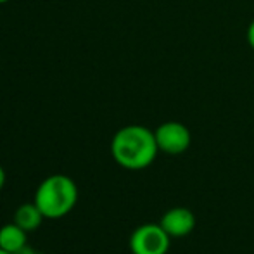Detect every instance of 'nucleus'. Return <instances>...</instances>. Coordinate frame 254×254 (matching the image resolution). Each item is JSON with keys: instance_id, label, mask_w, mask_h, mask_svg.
<instances>
[{"instance_id": "6e6552de", "label": "nucleus", "mask_w": 254, "mask_h": 254, "mask_svg": "<svg viewBox=\"0 0 254 254\" xmlns=\"http://www.w3.org/2000/svg\"><path fill=\"white\" fill-rule=\"evenodd\" d=\"M246 40H248V45L254 51V19L249 23L248 31H246Z\"/></svg>"}, {"instance_id": "0eeeda50", "label": "nucleus", "mask_w": 254, "mask_h": 254, "mask_svg": "<svg viewBox=\"0 0 254 254\" xmlns=\"http://www.w3.org/2000/svg\"><path fill=\"white\" fill-rule=\"evenodd\" d=\"M44 220L45 216L42 214V211L38 209V206L35 202L21 204L16 209V213H14V223H17L26 232H35Z\"/></svg>"}, {"instance_id": "423d86ee", "label": "nucleus", "mask_w": 254, "mask_h": 254, "mask_svg": "<svg viewBox=\"0 0 254 254\" xmlns=\"http://www.w3.org/2000/svg\"><path fill=\"white\" fill-rule=\"evenodd\" d=\"M28 246V232L23 230L17 223H5L0 227V249L17 254Z\"/></svg>"}, {"instance_id": "f257e3e1", "label": "nucleus", "mask_w": 254, "mask_h": 254, "mask_svg": "<svg viewBox=\"0 0 254 254\" xmlns=\"http://www.w3.org/2000/svg\"><path fill=\"white\" fill-rule=\"evenodd\" d=\"M157 154L159 147L156 135L142 125H128L120 128L111 140V156L125 170H145L156 161Z\"/></svg>"}, {"instance_id": "9d476101", "label": "nucleus", "mask_w": 254, "mask_h": 254, "mask_svg": "<svg viewBox=\"0 0 254 254\" xmlns=\"http://www.w3.org/2000/svg\"><path fill=\"white\" fill-rule=\"evenodd\" d=\"M3 185H5V171H3V168L0 166V190L3 189Z\"/></svg>"}, {"instance_id": "9b49d317", "label": "nucleus", "mask_w": 254, "mask_h": 254, "mask_svg": "<svg viewBox=\"0 0 254 254\" xmlns=\"http://www.w3.org/2000/svg\"><path fill=\"white\" fill-rule=\"evenodd\" d=\"M0 254H10V253H7V251H3V249H0Z\"/></svg>"}, {"instance_id": "f8f14e48", "label": "nucleus", "mask_w": 254, "mask_h": 254, "mask_svg": "<svg viewBox=\"0 0 254 254\" xmlns=\"http://www.w3.org/2000/svg\"><path fill=\"white\" fill-rule=\"evenodd\" d=\"M9 2V0H0V5H2V3H7Z\"/></svg>"}, {"instance_id": "39448f33", "label": "nucleus", "mask_w": 254, "mask_h": 254, "mask_svg": "<svg viewBox=\"0 0 254 254\" xmlns=\"http://www.w3.org/2000/svg\"><path fill=\"white\" fill-rule=\"evenodd\" d=\"M159 223L171 239H180L187 237V235H190L194 232L197 220H195V214L189 207L177 206L168 209L161 216Z\"/></svg>"}, {"instance_id": "f03ea898", "label": "nucleus", "mask_w": 254, "mask_h": 254, "mask_svg": "<svg viewBox=\"0 0 254 254\" xmlns=\"http://www.w3.org/2000/svg\"><path fill=\"white\" fill-rule=\"evenodd\" d=\"M78 187L67 175L56 173L44 178L35 190L33 202L38 206L45 220H61L73 211L78 202Z\"/></svg>"}, {"instance_id": "7ed1b4c3", "label": "nucleus", "mask_w": 254, "mask_h": 254, "mask_svg": "<svg viewBox=\"0 0 254 254\" xmlns=\"http://www.w3.org/2000/svg\"><path fill=\"white\" fill-rule=\"evenodd\" d=\"M128 246L131 254H168L171 237L161 223H144L131 232Z\"/></svg>"}, {"instance_id": "20e7f679", "label": "nucleus", "mask_w": 254, "mask_h": 254, "mask_svg": "<svg viewBox=\"0 0 254 254\" xmlns=\"http://www.w3.org/2000/svg\"><path fill=\"white\" fill-rule=\"evenodd\" d=\"M154 135H156L159 152H164L168 156L184 154L192 144L190 130L180 121H164L154 130Z\"/></svg>"}, {"instance_id": "1a4fd4ad", "label": "nucleus", "mask_w": 254, "mask_h": 254, "mask_svg": "<svg viewBox=\"0 0 254 254\" xmlns=\"http://www.w3.org/2000/svg\"><path fill=\"white\" fill-rule=\"evenodd\" d=\"M17 254H44L42 251H37V249H33V248H30V246H26V248L23 249L21 253H17Z\"/></svg>"}]
</instances>
